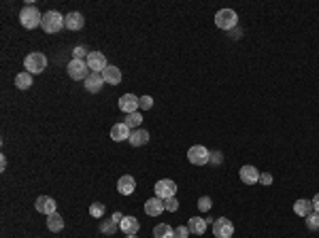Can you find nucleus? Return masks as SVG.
I'll return each mask as SVG.
<instances>
[{"label": "nucleus", "mask_w": 319, "mask_h": 238, "mask_svg": "<svg viewBox=\"0 0 319 238\" xmlns=\"http://www.w3.org/2000/svg\"><path fill=\"white\" fill-rule=\"evenodd\" d=\"M24 66H26V73L39 75V73H43V70L47 68V58H45V54L34 51V54H30L28 58L24 60Z\"/></svg>", "instance_id": "4"}, {"label": "nucleus", "mask_w": 319, "mask_h": 238, "mask_svg": "<svg viewBox=\"0 0 319 238\" xmlns=\"http://www.w3.org/2000/svg\"><path fill=\"white\" fill-rule=\"evenodd\" d=\"M136 189V181L132 174H123V177L117 181V191L121 193V196H130V193H134Z\"/></svg>", "instance_id": "13"}, {"label": "nucleus", "mask_w": 319, "mask_h": 238, "mask_svg": "<svg viewBox=\"0 0 319 238\" xmlns=\"http://www.w3.org/2000/svg\"><path fill=\"white\" fill-rule=\"evenodd\" d=\"M209 157H211V151L207 147H202V145H194V147H190V151H188V160L194 166L209 164Z\"/></svg>", "instance_id": "6"}, {"label": "nucleus", "mask_w": 319, "mask_h": 238, "mask_svg": "<svg viewBox=\"0 0 319 238\" xmlns=\"http://www.w3.org/2000/svg\"><path fill=\"white\" fill-rule=\"evenodd\" d=\"M20 22H22L24 28L34 30L37 26L43 24V15L39 13V9L34 7V5H28V7H24L22 11H20Z\"/></svg>", "instance_id": "1"}, {"label": "nucleus", "mask_w": 319, "mask_h": 238, "mask_svg": "<svg viewBox=\"0 0 319 238\" xmlns=\"http://www.w3.org/2000/svg\"><path fill=\"white\" fill-rule=\"evenodd\" d=\"M207 219H202V217H192L190 221H188V230L190 234H196V236H202L207 232Z\"/></svg>", "instance_id": "21"}, {"label": "nucleus", "mask_w": 319, "mask_h": 238, "mask_svg": "<svg viewBox=\"0 0 319 238\" xmlns=\"http://www.w3.org/2000/svg\"><path fill=\"white\" fill-rule=\"evenodd\" d=\"M83 85H85V90H87V92L98 94V92L102 90V85H104V79H102L100 73H90V77H87L85 81H83Z\"/></svg>", "instance_id": "15"}, {"label": "nucleus", "mask_w": 319, "mask_h": 238, "mask_svg": "<svg viewBox=\"0 0 319 238\" xmlns=\"http://www.w3.org/2000/svg\"><path fill=\"white\" fill-rule=\"evenodd\" d=\"M313 208H315V213H319V193L313 198Z\"/></svg>", "instance_id": "38"}, {"label": "nucleus", "mask_w": 319, "mask_h": 238, "mask_svg": "<svg viewBox=\"0 0 319 238\" xmlns=\"http://www.w3.org/2000/svg\"><path fill=\"white\" fill-rule=\"evenodd\" d=\"M66 73L73 81H85L92 70H90V66H87L85 60H70L68 66H66Z\"/></svg>", "instance_id": "2"}, {"label": "nucleus", "mask_w": 319, "mask_h": 238, "mask_svg": "<svg viewBox=\"0 0 319 238\" xmlns=\"http://www.w3.org/2000/svg\"><path fill=\"white\" fill-rule=\"evenodd\" d=\"M215 24L221 30H232L238 24V15H236L234 9H219V11L215 13Z\"/></svg>", "instance_id": "3"}, {"label": "nucleus", "mask_w": 319, "mask_h": 238, "mask_svg": "<svg viewBox=\"0 0 319 238\" xmlns=\"http://www.w3.org/2000/svg\"><path fill=\"white\" fill-rule=\"evenodd\" d=\"M15 85L20 87V90H28V87L32 85V75L30 73H20L15 77Z\"/></svg>", "instance_id": "26"}, {"label": "nucleus", "mask_w": 319, "mask_h": 238, "mask_svg": "<svg viewBox=\"0 0 319 238\" xmlns=\"http://www.w3.org/2000/svg\"><path fill=\"white\" fill-rule=\"evenodd\" d=\"M153 107V98L151 96H143V98H140V109H151Z\"/></svg>", "instance_id": "35"}, {"label": "nucleus", "mask_w": 319, "mask_h": 238, "mask_svg": "<svg viewBox=\"0 0 319 238\" xmlns=\"http://www.w3.org/2000/svg\"><path fill=\"white\" fill-rule=\"evenodd\" d=\"M90 215H92L94 219H102V215H104V204H100V202H94V204L90 206Z\"/></svg>", "instance_id": "29"}, {"label": "nucleus", "mask_w": 319, "mask_h": 238, "mask_svg": "<svg viewBox=\"0 0 319 238\" xmlns=\"http://www.w3.org/2000/svg\"><path fill=\"white\" fill-rule=\"evenodd\" d=\"M130 128L126 126V123H115V126L111 128V138L115 140V143H121V140H130Z\"/></svg>", "instance_id": "17"}, {"label": "nucleus", "mask_w": 319, "mask_h": 238, "mask_svg": "<svg viewBox=\"0 0 319 238\" xmlns=\"http://www.w3.org/2000/svg\"><path fill=\"white\" fill-rule=\"evenodd\" d=\"M145 213L149 215V217H160L164 213V200L162 198H149L147 202H145Z\"/></svg>", "instance_id": "14"}, {"label": "nucleus", "mask_w": 319, "mask_h": 238, "mask_svg": "<svg viewBox=\"0 0 319 238\" xmlns=\"http://www.w3.org/2000/svg\"><path fill=\"white\" fill-rule=\"evenodd\" d=\"M0 168H3V170L7 168V160H5V155H3V157H0Z\"/></svg>", "instance_id": "39"}, {"label": "nucleus", "mask_w": 319, "mask_h": 238, "mask_svg": "<svg viewBox=\"0 0 319 238\" xmlns=\"http://www.w3.org/2000/svg\"><path fill=\"white\" fill-rule=\"evenodd\" d=\"M140 107V98L134 94H123L119 98V109L126 113V115H130V113H136V109Z\"/></svg>", "instance_id": "10"}, {"label": "nucleus", "mask_w": 319, "mask_h": 238, "mask_svg": "<svg viewBox=\"0 0 319 238\" xmlns=\"http://www.w3.org/2000/svg\"><path fill=\"white\" fill-rule=\"evenodd\" d=\"M64 26H66L68 30H81L83 26H85V20H83L81 13L73 11V13H68V15L64 17Z\"/></svg>", "instance_id": "19"}, {"label": "nucleus", "mask_w": 319, "mask_h": 238, "mask_svg": "<svg viewBox=\"0 0 319 238\" xmlns=\"http://www.w3.org/2000/svg\"><path fill=\"white\" fill-rule=\"evenodd\" d=\"M209 162L217 166V164H221V162H224V155H221L219 151H211V157H209Z\"/></svg>", "instance_id": "36"}, {"label": "nucleus", "mask_w": 319, "mask_h": 238, "mask_svg": "<svg viewBox=\"0 0 319 238\" xmlns=\"http://www.w3.org/2000/svg\"><path fill=\"white\" fill-rule=\"evenodd\" d=\"M87 56H90V51H87L85 47H75L73 49V60H87Z\"/></svg>", "instance_id": "32"}, {"label": "nucleus", "mask_w": 319, "mask_h": 238, "mask_svg": "<svg viewBox=\"0 0 319 238\" xmlns=\"http://www.w3.org/2000/svg\"><path fill=\"white\" fill-rule=\"evenodd\" d=\"M213 234H215V238H232L234 223L226 217H219V219L213 221Z\"/></svg>", "instance_id": "7"}, {"label": "nucleus", "mask_w": 319, "mask_h": 238, "mask_svg": "<svg viewBox=\"0 0 319 238\" xmlns=\"http://www.w3.org/2000/svg\"><path fill=\"white\" fill-rule=\"evenodd\" d=\"M164 208L168 213H177L179 210V202H177V198H168V200H164Z\"/></svg>", "instance_id": "31"}, {"label": "nucleus", "mask_w": 319, "mask_h": 238, "mask_svg": "<svg viewBox=\"0 0 319 238\" xmlns=\"http://www.w3.org/2000/svg\"><path fill=\"white\" fill-rule=\"evenodd\" d=\"M294 213L298 217H308L311 213H315V208H313V200H304V198H300L294 202Z\"/></svg>", "instance_id": "18"}, {"label": "nucleus", "mask_w": 319, "mask_h": 238, "mask_svg": "<svg viewBox=\"0 0 319 238\" xmlns=\"http://www.w3.org/2000/svg\"><path fill=\"white\" fill-rule=\"evenodd\" d=\"M43 30H45L47 34H56L62 30V26H64V17H62L58 11H47L45 15H43Z\"/></svg>", "instance_id": "5"}, {"label": "nucleus", "mask_w": 319, "mask_h": 238, "mask_svg": "<svg viewBox=\"0 0 319 238\" xmlns=\"http://www.w3.org/2000/svg\"><path fill=\"white\" fill-rule=\"evenodd\" d=\"M153 238H175V227H171L168 223H160L153 230Z\"/></svg>", "instance_id": "24"}, {"label": "nucleus", "mask_w": 319, "mask_h": 238, "mask_svg": "<svg viewBox=\"0 0 319 238\" xmlns=\"http://www.w3.org/2000/svg\"><path fill=\"white\" fill-rule=\"evenodd\" d=\"M119 230L126 234V236H136L140 230V223L136 217H123V221L119 223Z\"/></svg>", "instance_id": "16"}, {"label": "nucleus", "mask_w": 319, "mask_h": 238, "mask_svg": "<svg viewBox=\"0 0 319 238\" xmlns=\"http://www.w3.org/2000/svg\"><path fill=\"white\" fill-rule=\"evenodd\" d=\"M306 227L311 232H317L319 230V213H311L306 217Z\"/></svg>", "instance_id": "28"}, {"label": "nucleus", "mask_w": 319, "mask_h": 238, "mask_svg": "<svg viewBox=\"0 0 319 238\" xmlns=\"http://www.w3.org/2000/svg\"><path fill=\"white\" fill-rule=\"evenodd\" d=\"M200 210H202V213H209V210H211V206H213V200L209 198V196H202L200 200H198V204H196Z\"/></svg>", "instance_id": "30"}, {"label": "nucleus", "mask_w": 319, "mask_h": 238, "mask_svg": "<svg viewBox=\"0 0 319 238\" xmlns=\"http://www.w3.org/2000/svg\"><path fill=\"white\" fill-rule=\"evenodd\" d=\"M155 196L157 198H162V200H168V198H175V193H177V183L171 181V179H162V181H157L155 183Z\"/></svg>", "instance_id": "8"}, {"label": "nucleus", "mask_w": 319, "mask_h": 238, "mask_svg": "<svg viewBox=\"0 0 319 238\" xmlns=\"http://www.w3.org/2000/svg\"><path fill=\"white\" fill-rule=\"evenodd\" d=\"M34 208H37L39 213H43V215H47V217H49V215L56 213L58 204H56V200L49 198V196H39L37 202H34Z\"/></svg>", "instance_id": "11"}, {"label": "nucleus", "mask_w": 319, "mask_h": 238, "mask_svg": "<svg viewBox=\"0 0 319 238\" xmlns=\"http://www.w3.org/2000/svg\"><path fill=\"white\" fill-rule=\"evenodd\" d=\"M85 62H87V66H90L92 73H100V75H102V70L109 66V64H106L104 54H100V51H90V56H87Z\"/></svg>", "instance_id": "9"}, {"label": "nucleus", "mask_w": 319, "mask_h": 238, "mask_svg": "<svg viewBox=\"0 0 319 238\" xmlns=\"http://www.w3.org/2000/svg\"><path fill=\"white\" fill-rule=\"evenodd\" d=\"M111 219H113V221H115V223H117V225H119V223L123 221V215H121V213H117V210H115V213H113V217H111Z\"/></svg>", "instance_id": "37"}, {"label": "nucleus", "mask_w": 319, "mask_h": 238, "mask_svg": "<svg viewBox=\"0 0 319 238\" xmlns=\"http://www.w3.org/2000/svg\"><path fill=\"white\" fill-rule=\"evenodd\" d=\"M126 238H136V236H126Z\"/></svg>", "instance_id": "40"}, {"label": "nucleus", "mask_w": 319, "mask_h": 238, "mask_svg": "<svg viewBox=\"0 0 319 238\" xmlns=\"http://www.w3.org/2000/svg\"><path fill=\"white\" fill-rule=\"evenodd\" d=\"M272 181H274V179H272V174H270V172H262V174H260V183L264 185V187L272 185Z\"/></svg>", "instance_id": "34"}, {"label": "nucleus", "mask_w": 319, "mask_h": 238, "mask_svg": "<svg viewBox=\"0 0 319 238\" xmlns=\"http://www.w3.org/2000/svg\"><path fill=\"white\" fill-rule=\"evenodd\" d=\"M102 79H104V83H111V85H117L121 81V70L117 66H113L109 64L104 70H102Z\"/></svg>", "instance_id": "20"}, {"label": "nucleus", "mask_w": 319, "mask_h": 238, "mask_svg": "<svg viewBox=\"0 0 319 238\" xmlns=\"http://www.w3.org/2000/svg\"><path fill=\"white\" fill-rule=\"evenodd\" d=\"M47 230H49V232H53V234L62 232V230H64V219H62L58 213L49 215V217H47Z\"/></svg>", "instance_id": "23"}, {"label": "nucleus", "mask_w": 319, "mask_h": 238, "mask_svg": "<svg viewBox=\"0 0 319 238\" xmlns=\"http://www.w3.org/2000/svg\"><path fill=\"white\" fill-rule=\"evenodd\" d=\"M260 170L255 168V166H243L241 170H238V177H241V181L245 185H255V183H260Z\"/></svg>", "instance_id": "12"}, {"label": "nucleus", "mask_w": 319, "mask_h": 238, "mask_svg": "<svg viewBox=\"0 0 319 238\" xmlns=\"http://www.w3.org/2000/svg\"><path fill=\"white\" fill-rule=\"evenodd\" d=\"M149 132L147 130H132V134H130V145L132 147H143V145H147L149 143Z\"/></svg>", "instance_id": "22"}, {"label": "nucleus", "mask_w": 319, "mask_h": 238, "mask_svg": "<svg viewBox=\"0 0 319 238\" xmlns=\"http://www.w3.org/2000/svg\"><path fill=\"white\" fill-rule=\"evenodd\" d=\"M117 223H115L113 221V219H109V221H100V227H98V230H100V234H104V236H113L115 232H117Z\"/></svg>", "instance_id": "27"}, {"label": "nucleus", "mask_w": 319, "mask_h": 238, "mask_svg": "<svg viewBox=\"0 0 319 238\" xmlns=\"http://www.w3.org/2000/svg\"><path fill=\"white\" fill-rule=\"evenodd\" d=\"M188 234H190V230H188V225H177L175 227V238H188Z\"/></svg>", "instance_id": "33"}, {"label": "nucleus", "mask_w": 319, "mask_h": 238, "mask_svg": "<svg viewBox=\"0 0 319 238\" xmlns=\"http://www.w3.org/2000/svg\"><path fill=\"white\" fill-rule=\"evenodd\" d=\"M126 126L130 128V130H138V126L140 123H143V115H140V113L136 111V113H130V115H126Z\"/></svg>", "instance_id": "25"}]
</instances>
